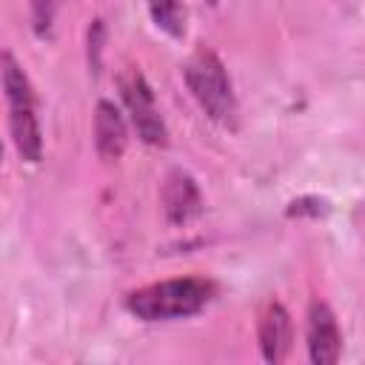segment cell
<instances>
[{
	"mask_svg": "<svg viewBox=\"0 0 365 365\" xmlns=\"http://www.w3.org/2000/svg\"><path fill=\"white\" fill-rule=\"evenodd\" d=\"M182 80H185L191 97L197 100V106L208 114V120H214L222 128H237L240 108H237L234 86H231V77L214 48H208V46L194 48L188 54V60L182 63Z\"/></svg>",
	"mask_w": 365,
	"mask_h": 365,
	"instance_id": "7a4b0ae2",
	"label": "cell"
},
{
	"mask_svg": "<svg viewBox=\"0 0 365 365\" xmlns=\"http://www.w3.org/2000/svg\"><path fill=\"white\" fill-rule=\"evenodd\" d=\"M145 6H148V14H151V20L160 31H165L168 37H182L185 34L188 11H185L182 0H145Z\"/></svg>",
	"mask_w": 365,
	"mask_h": 365,
	"instance_id": "9c48e42d",
	"label": "cell"
},
{
	"mask_svg": "<svg viewBox=\"0 0 365 365\" xmlns=\"http://www.w3.org/2000/svg\"><path fill=\"white\" fill-rule=\"evenodd\" d=\"M117 86H120V97H123V106L128 111V120L137 131V137L145 143V145H168V128H165V120L157 108V100H154V91L148 86V80L143 77L140 68L128 66L125 71H120L117 77Z\"/></svg>",
	"mask_w": 365,
	"mask_h": 365,
	"instance_id": "277c9868",
	"label": "cell"
},
{
	"mask_svg": "<svg viewBox=\"0 0 365 365\" xmlns=\"http://www.w3.org/2000/svg\"><path fill=\"white\" fill-rule=\"evenodd\" d=\"M259 351L265 362H282L291 348V317L282 302L271 299L259 314Z\"/></svg>",
	"mask_w": 365,
	"mask_h": 365,
	"instance_id": "ba28073f",
	"label": "cell"
},
{
	"mask_svg": "<svg viewBox=\"0 0 365 365\" xmlns=\"http://www.w3.org/2000/svg\"><path fill=\"white\" fill-rule=\"evenodd\" d=\"M211 3H217V0H211Z\"/></svg>",
	"mask_w": 365,
	"mask_h": 365,
	"instance_id": "8fae6325",
	"label": "cell"
},
{
	"mask_svg": "<svg viewBox=\"0 0 365 365\" xmlns=\"http://www.w3.org/2000/svg\"><path fill=\"white\" fill-rule=\"evenodd\" d=\"M128 145V125L123 111L111 100H100L94 108V148L100 160L117 163Z\"/></svg>",
	"mask_w": 365,
	"mask_h": 365,
	"instance_id": "52a82bcc",
	"label": "cell"
},
{
	"mask_svg": "<svg viewBox=\"0 0 365 365\" xmlns=\"http://www.w3.org/2000/svg\"><path fill=\"white\" fill-rule=\"evenodd\" d=\"M0 74H3V94L9 108V131L11 143L26 163H40L43 157V131L37 120V100L34 88L29 83V74L14 60L11 51H3L0 57Z\"/></svg>",
	"mask_w": 365,
	"mask_h": 365,
	"instance_id": "3957f363",
	"label": "cell"
},
{
	"mask_svg": "<svg viewBox=\"0 0 365 365\" xmlns=\"http://www.w3.org/2000/svg\"><path fill=\"white\" fill-rule=\"evenodd\" d=\"M160 205L171 225H188L197 220L202 214V194L197 180L182 168H171L160 185Z\"/></svg>",
	"mask_w": 365,
	"mask_h": 365,
	"instance_id": "5b68a950",
	"label": "cell"
},
{
	"mask_svg": "<svg viewBox=\"0 0 365 365\" xmlns=\"http://www.w3.org/2000/svg\"><path fill=\"white\" fill-rule=\"evenodd\" d=\"M29 6H31V26H34V34H37V37H51L57 0H29Z\"/></svg>",
	"mask_w": 365,
	"mask_h": 365,
	"instance_id": "30bf717a",
	"label": "cell"
},
{
	"mask_svg": "<svg viewBox=\"0 0 365 365\" xmlns=\"http://www.w3.org/2000/svg\"><path fill=\"white\" fill-rule=\"evenodd\" d=\"M217 294L205 277H174L143 285L125 297V311L143 322H171L200 314Z\"/></svg>",
	"mask_w": 365,
	"mask_h": 365,
	"instance_id": "6da1fadb",
	"label": "cell"
},
{
	"mask_svg": "<svg viewBox=\"0 0 365 365\" xmlns=\"http://www.w3.org/2000/svg\"><path fill=\"white\" fill-rule=\"evenodd\" d=\"M305 345H308L311 362H317V365H334L342 354V334H339L336 317L322 299H314L308 308Z\"/></svg>",
	"mask_w": 365,
	"mask_h": 365,
	"instance_id": "8992f818",
	"label": "cell"
}]
</instances>
